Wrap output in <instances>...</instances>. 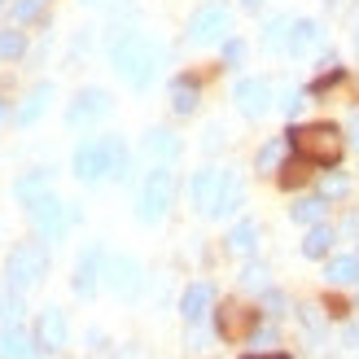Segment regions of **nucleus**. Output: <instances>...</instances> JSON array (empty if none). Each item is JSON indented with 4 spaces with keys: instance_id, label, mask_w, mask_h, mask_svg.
Masks as SVG:
<instances>
[{
    "instance_id": "obj_30",
    "label": "nucleus",
    "mask_w": 359,
    "mask_h": 359,
    "mask_svg": "<svg viewBox=\"0 0 359 359\" xmlns=\"http://www.w3.org/2000/svg\"><path fill=\"white\" fill-rule=\"evenodd\" d=\"M22 290H13V285L5 280V290H0V320H5V325H18V320H22Z\"/></svg>"
},
{
    "instance_id": "obj_24",
    "label": "nucleus",
    "mask_w": 359,
    "mask_h": 359,
    "mask_svg": "<svg viewBox=\"0 0 359 359\" xmlns=\"http://www.w3.org/2000/svg\"><path fill=\"white\" fill-rule=\"evenodd\" d=\"M329 245H333V228L329 224H311V232L302 237V255H307V259H325Z\"/></svg>"
},
{
    "instance_id": "obj_36",
    "label": "nucleus",
    "mask_w": 359,
    "mask_h": 359,
    "mask_svg": "<svg viewBox=\"0 0 359 359\" xmlns=\"http://www.w3.org/2000/svg\"><path fill=\"white\" fill-rule=\"evenodd\" d=\"M263 311H267V316H280V311H285V294L263 290Z\"/></svg>"
},
{
    "instance_id": "obj_17",
    "label": "nucleus",
    "mask_w": 359,
    "mask_h": 359,
    "mask_svg": "<svg viewBox=\"0 0 359 359\" xmlns=\"http://www.w3.org/2000/svg\"><path fill=\"white\" fill-rule=\"evenodd\" d=\"M224 245H228V255H241V259H250L259 250V224L255 219H241V224H232L228 228V237H224Z\"/></svg>"
},
{
    "instance_id": "obj_31",
    "label": "nucleus",
    "mask_w": 359,
    "mask_h": 359,
    "mask_svg": "<svg viewBox=\"0 0 359 359\" xmlns=\"http://www.w3.org/2000/svg\"><path fill=\"white\" fill-rule=\"evenodd\" d=\"M48 13V0H13V27H31Z\"/></svg>"
},
{
    "instance_id": "obj_4",
    "label": "nucleus",
    "mask_w": 359,
    "mask_h": 359,
    "mask_svg": "<svg viewBox=\"0 0 359 359\" xmlns=\"http://www.w3.org/2000/svg\"><path fill=\"white\" fill-rule=\"evenodd\" d=\"M48 276V250L40 241H22V245H13L9 250V259H5V280L13 285V290H35Z\"/></svg>"
},
{
    "instance_id": "obj_41",
    "label": "nucleus",
    "mask_w": 359,
    "mask_h": 359,
    "mask_svg": "<svg viewBox=\"0 0 359 359\" xmlns=\"http://www.w3.org/2000/svg\"><path fill=\"white\" fill-rule=\"evenodd\" d=\"M5 118H9V101H5V97H0V123H5Z\"/></svg>"
},
{
    "instance_id": "obj_12",
    "label": "nucleus",
    "mask_w": 359,
    "mask_h": 359,
    "mask_svg": "<svg viewBox=\"0 0 359 359\" xmlns=\"http://www.w3.org/2000/svg\"><path fill=\"white\" fill-rule=\"evenodd\" d=\"M35 342L44 351H62L70 342V325H66V311L62 307H44L40 320H35Z\"/></svg>"
},
{
    "instance_id": "obj_9",
    "label": "nucleus",
    "mask_w": 359,
    "mask_h": 359,
    "mask_svg": "<svg viewBox=\"0 0 359 359\" xmlns=\"http://www.w3.org/2000/svg\"><path fill=\"white\" fill-rule=\"evenodd\" d=\"M110 93L105 88H83V93L70 101V110H66V123L70 128H88V123H97V118H105L110 114Z\"/></svg>"
},
{
    "instance_id": "obj_39",
    "label": "nucleus",
    "mask_w": 359,
    "mask_h": 359,
    "mask_svg": "<svg viewBox=\"0 0 359 359\" xmlns=\"http://www.w3.org/2000/svg\"><path fill=\"white\" fill-rule=\"evenodd\" d=\"M302 325H307L311 333H320V329H325V320H320V307H302Z\"/></svg>"
},
{
    "instance_id": "obj_10",
    "label": "nucleus",
    "mask_w": 359,
    "mask_h": 359,
    "mask_svg": "<svg viewBox=\"0 0 359 359\" xmlns=\"http://www.w3.org/2000/svg\"><path fill=\"white\" fill-rule=\"evenodd\" d=\"M232 101H237V110L245 118H263L267 110H272V83L267 79H241L237 88H232Z\"/></svg>"
},
{
    "instance_id": "obj_38",
    "label": "nucleus",
    "mask_w": 359,
    "mask_h": 359,
    "mask_svg": "<svg viewBox=\"0 0 359 359\" xmlns=\"http://www.w3.org/2000/svg\"><path fill=\"white\" fill-rule=\"evenodd\" d=\"M302 105H307V101H302V93H298V88H285V114L294 118V114L302 110Z\"/></svg>"
},
{
    "instance_id": "obj_27",
    "label": "nucleus",
    "mask_w": 359,
    "mask_h": 359,
    "mask_svg": "<svg viewBox=\"0 0 359 359\" xmlns=\"http://www.w3.org/2000/svg\"><path fill=\"white\" fill-rule=\"evenodd\" d=\"M241 180L237 175H228L224 180V193H219V202H215V210H210V219H224V215H232V210H237L241 206Z\"/></svg>"
},
{
    "instance_id": "obj_44",
    "label": "nucleus",
    "mask_w": 359,
    "mask_h": 359,
    "mask_svg": "<svg viewBox=\"0 0 359 359\" xmlns=\"http://www.w3.org/2000/svg\"><path fill=\"white\" fill-rule=\"evenodd\" d=\"M355 48H359V27H355Z\"/></svg>"
},
{
    "instance_id": "obj_20",
    "label": "nucleus",
    "mask_w": 359,
    "mask_h": 359,
    "mask_svg": "<svg viewBox=\"0 0 359 359\" xmlns=\"http://www.w3.org/2000/svg\"><path fill=\"white\" fill-rule=\"evenodd\" d=\"M44 193H53V171H27L22 180H18V184H13V197H18V202H22V206H31V202H40V197Z\"/></svg>"
},
{
    "instance_id": "obj_15",
    "label": "nucleus",
    "mask_w": 359,
    "mask_h": 359,
    "mask_svg": "<svg viewBox=\"0 0 359 359\" xmlns=\"http://www.w3.org/2000/svg\"><path fill=\"white\" fill-rule=\"evenodd\" d=\"M215 311V290L206 280H197L184 290V298H180V316H184V325H202V320Z\"/></svg>"
},
{
    "instance_id": "obj_25",
    "label": "nucleus",
    "mask_w": 359,
    "mask_h": 359,
    "mask_svg": "<svg viewBox=\"0 0 359 359\" xmlns=\"http://www.w3.org/2000/svg\"><path fill=\"white\" fill-rule=\"evenodd\" d=\"M171 110H175V114H193V110H197V83H193V79L180 75V79L171 83Z\"/></svg>"
},
{
    "instance_id": "obj_14",
    "label": "nucleus",
    "mask_w": 359,
    "mask_h": 359,
    "mask_svg": "<svg viewBox=\"0 0 359 359\" xmlns=\"http://www.w3.org/2000/svg\"><path fill=\"white\" fill-rule=\"evenodd\" d=\"M0 359H44V346L22 325H0Z\"/></svg>"
},
{
    "instance_id": "obj_33",
    "label": "nucleus",
    "mask_w": 359,
    "mask_h": 359,
    "mask_svg": "<svg viewBox=\"0 0 359 359\" xmlns=\"http://www.w3.org/2000/svg\"><path fill=\"white\" fill-rule=\"evenodd\" d=\"M241 285H245V290H267V267L263 263H245Z\"/></svg>"
},
{
    "instance_id": "obj_19",
    "label": "nucleus",
    "mask_w": 359,
    "mask_h": 359,
    "mask_svg": "<svg viewBox=\"0 0 359 359\" xmlns=\"http://www.w3.org/2000/svg\"><path fill=\"white\" fill-rule=\"evenodd\" d=\"M320 40H325V31H320V22H311V18H298L290 27V53L294 57H307L311 48H320Z\"/></svg>"
},
{
    "instance_id": "obj_43",
    "label": "nucleus",
    "mask_w": 359,
    "mask_h": 359,
    "mask_svg": "<svg viewBox=\"0 0 359 359\" xmlns=\"http://www.w3.org/2000/svg\"><path fill=\"white\" fill-rule=\"evenodd\" d=\"M79 5H101V0H79Z\"/></svg>"
},
{
    "instance_id": "obj_35",
    "label": "nucleus",
    "mask_w": 359,
    "mask_h": 359,
    "mask_svg": "<svg viewBox=\"0 0 359 359\" xmlns=\"http://www.w3.org/2000/svg\"><path fill=\"white\" fill-rule=\"evenodd\" d=\"M224 62L228 66H241L245 62V44L241 40H224Z\"/></svg>"
},
{
    "instance_id": "obj_45",
    "label": "nucleus",
    "mask_w": 359,
    "mask_h": 359,
    "mask_svg": "<svg viewBox=\"0 0 359 359\" xmlns=\"http://www.w3.org/2000/svg\"><path fill=\"white\" fill-rule=\"evenodd\" d=\"M0 9H5V0H0Z\"/></svg>"
},
{
    "instance_id": "obj_32",
    "label": "nucleus",
    "mask_w": 359,
    "mask_h": 359,
    "mask_svg": "<svg viewBox=\"0 0 359 359\" xmlns=\"http://www.w3.org/2000/svg\"><path fill=\"white\" fill-rule=\"evenodd\" d=\"M22 53H27V35H22V27L0 31V62H18Z\"/></svg>"
},
{
    "instance_id": "obj_34",
    "label": "nucleus",
    "mask_w": 359,
    "mask_h": 359,
    "mask_svg": "<svg viewBox=\"0 0 359 359\" xmlns=\"http://www.w3.org/2000/svg\"><path fill=\"white\" fill-rule=\"evenodd\" d=\"M351 180L346 175H325V184H320V197H346Z\"/></svg>"
},
{
    "instance_id": "obj_40",
    "label": "nucleus",
    "mask_w": 359,
    "mask_h": 359,
    "mask_svg": "<svg viewBox=\"0 0 359 359\" xmlns=\"http://www.w3.org/2000/svg\"><path fill=\"white\" fill-rule=\"evenodd\" d=\"M245 359H290L285 351H267V355H245Z\"/></svg>"
},
{
    "instance_id": "obj_42",
    "label": "nucleus",
    "mask_w": 359,
    "mask_h": 359,
    "mask_svg": "<svg viewBox=\"0 0 359 359\" xmlns=\"http://www.w3.org/2000/svg\"><path fill=\"white\" fill-rule=\"evenodd\" d=\"M241 5H245V9H259V0H241Z\"/></svg>"
},
{
    "instance_id": "obj_5",
    "label": "nucleus",
    "mask_w": 359,
    "mask_h": 359,
    "mask_svg": "<svg viewBox=\"0 0 359 359\" xmlns=\"http://www.w3.org/2000/svg\"><path fill=\"white\" fill-rule=\"evenodd\" d=\"M228 31H232V9L219 5V0H210V5H202L193 18H189V44L193 48H206V44H219L228 40Z\"/></svg>"
},
{
    "instance_id": "obj_7",
    "label": "nucleus",
    "mask_w": 359,
    "mask_h": 359,
    "mask_svg": "<svg viewBox=\"0 0 359 359\" xmlns=\"http://www.w3.org/2000/svg\"><path fill=\"white\" fill-rule=\"evenodd\" d=\"M70 167H75V175L83 180V184H97V180L110 175V140H83V145L75 149V158H70Z\"/></svg>"
},
{
    "instance_id": "obj_11",
    "label": "nucleus",
    "mask_w": 359,
    "mask_h": 359,
    "mask_svg": "<svg viewBox=\"0 0 359 359\" xmlns=\"http://www.w3.org/2000/svg\"><path fill=\"white\" fill-rule=\"evenodd\" d=\"M224 180H228V171H219V167H202V171L193 175L189 197H193V206L202 210V215L215 210V202H219V193H224Z\"/></svg>"
},
{
    "instance_id": "obj_2",
    "label": "nucleus",
    "mask_w": 359,
    "mask_h": 359,
    "mask_svg": "<svg viewBox=\"0 0 359 359\" xmlns=\"http://www.w3.org/2000/svg\"><path fill=\"white\" fill-rule=\"evenodd\" d=\"M290 149H298L302 163H316V167H337L342 163V132L333 123H307V128L290 132Z\"/></svg>"
},
{
    "instance_id": "obj_23",
    "label": "nucleus",
    "mask_w": 359,
    "mask_h": 359,
    "mask_svg": "<svg viewBox=\"0 0 359 359\" xmlns=\"http://www.w3.org/2000/svg\"><path fill=\"white\" fill-rule=\"evenodd\" d=\"M325 210H329V197H298V202L290 206L294 224H320V219H325Z\"/></svg>"
},
{
    "instance_id": "obj_6",
    "label": "nucleus",
    "mask_w": 359,
    "mask_h": 359,
    "mask_svg": "<svg viewBox=\"0 0 359 359\" xmlns=\"http://www.w3.org/2000/svg\"><path fill=\"white\" fill-rule=\"evenodd\" d=\"M27 215H31V228L40 232L44 241H62V232H66V224H70L66 202H57L53 193H44L40 202H31V206H27Z\"/></svg>"
},
{
    "instance_id": "obj_21",
    "label": "nucleus",
    "mask_w": 359,
    "mask_h": 359,
    "mask_svg": "<svg viewBox=\"0 0 359 359\" xmlns=\"http://www.w3.org/2000/svg\"><path fill=\"white\" fill-rule=\"evenodd\" d=\"M325 280L329 285H355L359 280V255H337V259H329V267H325Z\"/></svg>"
},
{
    "instance_id": "obj_1",
    "label": "nucleus",
    "mask_w": 359,
    "mask_h": 359,
    "mask_svg": "<svg viewBox=\"0 0 359 359\" xmlns=\"http://www.w3.org/2000/svg\"><path fill=\"white\" fill-rule=\"evenodd\" d=\"M110 66L132 88H149L154 75H158V66H163V48H158L145 31H123L110 44Z\"/></svg>"
},
{
    "instance_id": "obj_29",
    "label": "nucleus",
    "mask_w": 359,
    "mask_h": 359,
    "mask_svg": "<svg viewBox=\"0 0 359 359\" xmlns=\"http://www.w3.org/2000/svg\"><path fill=\"white\" fill-rule=\"evenodd\" d=\"M250 320H255V311H241V307H228L219 311V337H241V329L250 325Z\"/></svg>"
},
{
    "instance_id": "obj_13",
    "label": "nucleus",
    "mask_w": 359,
    "mask_h": 359,
    "mask_svg": "<svg viewBox=\"0 0 359 359\" xmlns=\"http://www.w3.org/2000/svg\"><path fill=\"white\" fill-rule=\"evenodd\" d=\"M101 276H105V250L101 245H88L83 255H79V263H75V294L79 298H93Z\"/></svg>"
},
{
    "instance_id": "obj_28",
    "label": "nucleus",
    "mask_w": 359,
    "mask_h": 359,
    "mask_svg": "<svg viewBox=\"0 0 359 359\" xmlns=\"http://www.w3.org/2000/svg\"><path fill=\"white\" fill-rule=\"evenodd\" d=\"M110 140V180H128L132 175V154L123 145V136H105Z\"/></svg>"
},
{
    "instance_id": "obj_3",
    "label": "nucleus",
    "mask_w": 359,
    "mask_h": 359,
    "mask_svg": "<svg viewBox=\"0 0 359 359\" xmlns=\"http://www.w3.org/2000/svg\"><path fill=\"white\" fill-rule=\"evenodd\" d=\"M171 202H175V171H171V163H158V167L145 175V184H140L136 219H140V224H158V219L171 210Z\"/></svg>"
},
{
    "instance_id": "obj_18",
    "label": "nucleus",
    "mask_w": 359,
    "mask_h": 359,
    "mask_svg": "<svg viewBox=\"0 0 359 359\" xmlns=\"http://www.w3.org/2000/svg\"><path fill=\"white\" fill-rule=\"evenodd\" d=\"M180 136L175 132H167V128H154V132H145V154L154 158V163H175L180 158Z\"/></svg>"
},
{
    "instance_id": "obj_8",
    "label": "nucleus",
    "mask_w": 359,
    "mask_h": 359,
    "mask_svg": "<svg viewBox=\"0 0 359 359\" xmlns=\"http://www.w3.org/2000/svg\"><path fill=\"white\" fill-rule=\"evenodd\" d=\"M105 285L118 294V298H136L140 285H145V272L132 255H105Z\"/></svg>"
},
{
    "instance_id": "obj_26",
    "label": "nucleus",
    "mask_w": 359,
    "mask_h": 359,
    "mask_svg": "<svg viewBox=\"0 0 359 359\" xmlns=\"http://www.w3.org/2000/svg\"><path fill=\"white\" fill-rule=\"evenodd\" d=\"M290 27H294V18H285V13H276L272 22L263 27V48H290Z\"/></svg>"
},
{
    "instance_id": "obj_22",
    "label": "nucleus",
    "mask_w": 359,
    "mask_h": 359,
    "mask_svg": "<svg viewBox=\"0 0 359 359\" xmlns=\"http://www.w3.org/2000/svg\"><path fill=\"white\" fill-rule=\"evenodd\" d=\"M285 149H290V136H272L267 145L259 149V158H255V167L267 175V171H280V163H285Z\"/></svg>"
},
{
    "instance_id": "obj_16",
    "label": "nucleus",
    "mask_w": 359,
    "mask_h": 359,
    "mask_svg": "<svg viewBox=\"0 0 359 359\" xmlns=\"http://www.w3.org/2000/svg\"><path fill=\"white\" fill-rule=\"evenodd\" d=\"M48 101H53V83H35V88H31V97L18 105L13 123H18V128H31V123H40L44 110H48Z\"/></svg>"
},
{
    "instance_id": "obj_37",
    "label": "nucleus",
    "mask_w": 359,
    "mask_h": 359,
    "mask_svg": "<svg viewBox=\"0 0 359 359\" xmlns=\"http://www.w3.org/2000/svg\"><path fill=\"white\" fill-rule=\"evenodd\" d=\"M250 342H255L259 351H272V346H276V329H272V325H267V329H255V337H250Z\"/></svg>"
}]
</instances>
